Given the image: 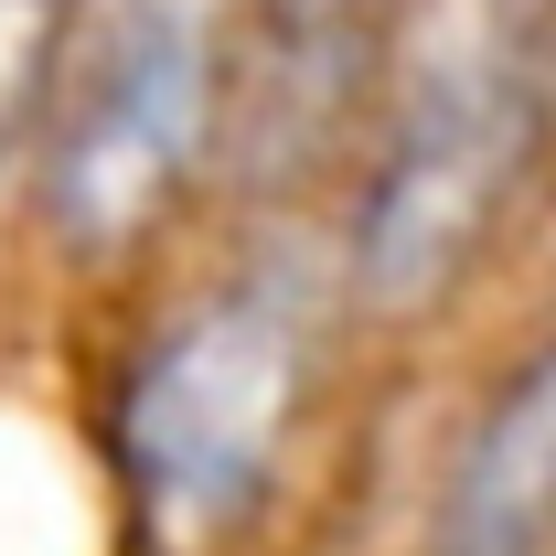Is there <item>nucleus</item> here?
<instances>
[{
    "label": "nucleus",
    "mask_w": 556,
    "mask_h": 556,
    "mask_svg": "<svg viewBox=\"0 0 556 556\" xmlns=\"http://www.w3.org/2000/svg\"><path fill=\"white\" fill-rule=\"evenodd\" d=\"M556 150V0H417L343 268L375 321H428L514 236Z\"/></svg>",
    "instance_id": "nucleus-1"
},
{
    "label": "nucleus",
    "mask_w": 556,
    "mask_h": 556,
    "mask_svg": "<svg viewBox=\"0 0 556 556\" xmlns=\"http://www.w3.org/2000/svg\"><path fill=\"white\" fill-rule=\"evenodd\" d=\"M311 386V278L247 268L204 289L118 386V482L161 556H214L278 492Z\"/></svg>",
    "instance_id": "nucleus-2"
},
{
    "label": "nucleus",
    "mask_w": 556,
    "mask_h": 556,
    "mask_svg": "<svg viewBox=\"0 0 556 556\" xmlns=\"http://www.w3.org/2000/svg\"><path fill=\"white\" fill-rule=\"evenodd\" d=\"M225 108V0H108L54 75L43 214L65 257H129L204 172Z\"/></svg>",
    "instance_id": "nucleus-3"
},
{
    "label": "nucleus",
    "mask_w": 556,
    "mask_h": 556,
    "mask_svg": "<svg viewBox=\"0 0 556 556\" xmlns=\"http://www.w3.org/2000/svg\"><path fill=\"white\" fill-rule=\"evenodd\" d=\"M428 556H556V332L460 428L428 514Z\"/></svg>",
    "instance_id": "nucleus-4"
},
{
    "label": "nucleus",
    "mask_w": 556,
    "mask_h": 556,
    "mask_svg": "<svg viewBox=\"0 0 556 556\" xmlns=\"http://www.w3.org/2000/svg\"><path fill=\"white\" fill-rule=\"evenodd\" d=\"M65 33H75V0H0V182H11V161H22L33 118L54 108Z\"/></svg>",
    "instance_id": "nucleus-5"
},
{
    "label": "nucleus",
    "mask_w": 556,
    "mask_h": 556,
    "mask_svg": "<svg viewBox=\"0 0 556 556\" xmlns=\"http://www.w3.org/2000/svg\"><path fill=\"white\" fill-rule=\"evenodd\" d=\"M375 0H257V33H268L278 65H321V54H353Z\"/></svg>",
    "instance_id": "nucleus-6"
}]
</instances>
